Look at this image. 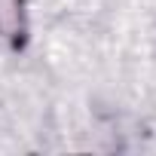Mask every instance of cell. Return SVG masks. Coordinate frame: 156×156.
<instances>
[{
	"label": "cell",
	"instance_id": "6da1fadb",
	"mask_svg": "<svg viewBox=\"0 0 156 156\" xmlns=\"http://www.w3.org/2000/svg\"><path fill=\"white\" fill-rule=\"evenodd\" d=\"M0 34H22V0H0Z\"/></svg>",
	"mask_w": 156,
	"mask_h": 156
}]
</instances>
